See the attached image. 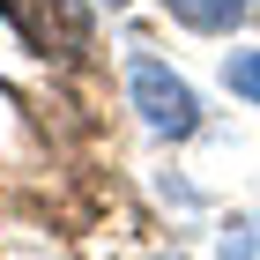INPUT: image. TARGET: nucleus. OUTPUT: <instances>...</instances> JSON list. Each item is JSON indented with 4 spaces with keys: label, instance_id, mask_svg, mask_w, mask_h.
Returning a JSON list of instances; mask_svg holds the SVG:
<instances>
[{
    "label": "nucleus",
    "instance_id": "1",
    "mask_svg": "<svg viewBox=\"0 0 260 260\" xmlns=\"http://www.w3.org/2000/svg\"><path fill=\"white\" fill-rule=\"evenodd\" d=\"M126 97H134L141 126H149V134H164V141H186V134L201 126V97H193V89H186L164 60H149V52H134V60H126Z\"/></svg>",
    "mask_w": 260,
    "mask_h": 260
},
{
    "label": "nucleus",
    "instance_id": "2",
    "mask_svg": "<svg viewBox=\"0 0 260 260\" xmlns=\"http://www.w3.org/2000/svg\"><path fill=\"white\" fill-rule=\"evenodd\" d=\"M0 15L15 22L22 45L45 52V60H52V52H75V45L89 38V15H82L75 0H0Z\"/></svg>",
    "mask_w": 260,
    "mask_h": 260
},
{
    "label": "nucleus",
    "instance_id": "3",
    "mask_svg": "<svg viewBox=\"0 0 260 260\" xmlns=\"http://www.w3.org/2000/svg\"><path fill=\"white\" fill-rule=\"evenodd\" d=\"M164 8H171L186 30H208V38H223V30H238V22H245V8H253V0H164Z\"/></svg>",
    "mask_w": 260,
    "mask_h": 260
},
{
    "label": "nucleus",
    "instance_id": "4",
    "mask_svg": "<svg viewBox=\"0 0 260 260\" xmlns=\"http://www.w3.org/2000/svg\"><path fill=\"white\" fill-rule=\"evenodd\" d=\"M223 82H231L245 104H260V52H231V60H223Z\"/></svg>",
    "mask_w": 260,
    "mask_h": 260
},
{
    "label": "nucleus",
    "instance_id": "5",
    "mask_svg": "<svg viewBox=\"0 0 260 260\" xmlns=\"http://www.w3.org/2000/svg\"><path fill=\"white\" fill-rule=\"evenodd\" d=\"M223 260H260V231H231L223 238Z\"/></svg>",
    "mask_w": 260,
    "mask_h": 260
},
{
    "label": "nucleus",
    "instance_id": "6",
    "mask_svg": "<svg viewBox=\"0 0 260 260\" xmlns=\"http://www.w3.org/2000/svg\"><path fill=\"white\" fill-rule=\"evenodd\" d=\"M104 8H126V0H104Z\"/></svg>",
    "mask_w": 260,
    "mask_h": 260
},
{
    "label": "nucleus",
    "instance_id": "7",
    "mask_svg": "<svg viewBox=\"0 0 260 260\" xmlns=\"http://www.w3.org/2000/svg\"><path fill=\"white\" fill-rule=\"evenodd\" d=\"M253 8H260V0H253Z\"/></svg>",
    "mask_w": 260,
    "mask_h": 260
}]
</instances>
